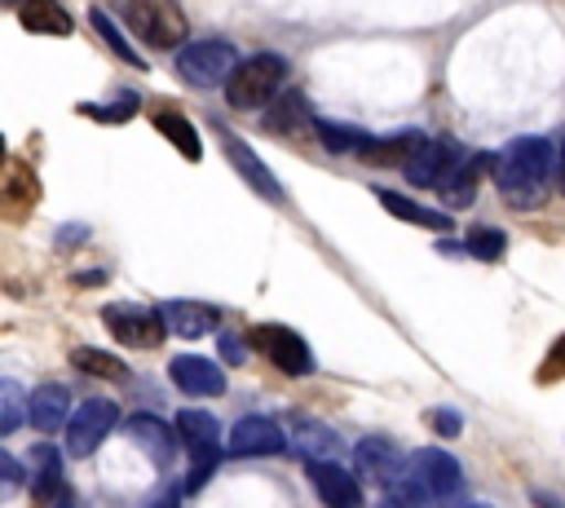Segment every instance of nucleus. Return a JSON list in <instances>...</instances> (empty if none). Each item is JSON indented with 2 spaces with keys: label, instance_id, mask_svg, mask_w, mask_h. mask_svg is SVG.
Masks as SVG:
<instances>
[{
  "label": "nucleus",
  "instance_id": "f257e3e1",
  "mask_svg": "<svg viewBox=\"0 0 565 508\" xmlns=\"http://www.w3.org/2000/svg\"><path fill=\"white\" fill-rule=\"evenodd\" d=\"M552 177V141L543 137H516L494 159V186L508 199V208H534Z\"/></svg>",
  "mask_w": 565,
  "mask_h": 508
},
{
  "label": "nucleus",
  "instance_id": "f03ea898",
  "mask_svg": "<svg viewBox=\"0 0 565 508\" xmlns=\"http://www.w3.org/2000/svg\"><path fill=\"white\" fill-rule=\"evenodd\" d=\"M282 84H287V57L282 53H252L225 80V102L234 110H256V106L274 102Z\"/></svg>",
  "mask_w": 565,
  "mask_h": 508
},
{
  "label": "nucleus",
  "instance_id": "7ed1b4c3",
  "mask_svg": "<svg viewBox=\"0 0 565 508\" xmlns=\"http://www.w3.org/2000/svg\"><path fill=\"white\" fill-rule=\"evenodd\" d=\"M124 22L150 49H177L185 40V31H190L185 13L177 9V0H128L124 4Z\"/></svg>",
  "mask_w": 565,
  "mask_h": 508
},
{
  "label": "nucleus",
  "instance_id": "20e7f679",
  "mask_svg": "<svg viewBox=\"0 0 565 508\" xmlns=\"http://www.w3.org/2000/svg\"><path fill=\"white\" fill-rule=\"evenodd\" d=\"M238 62H243V57H238L234 44H225V40H194V44H181V49H177V71H181V80L194 84V88H216V84H225Z\"/></svg>",
  "mask_w": 565,
  "mask_h": 508
},
{
  "label": "nucleus",
  "instance_id": "39448f33",
  "mask_svg": "<svg viewBox=\"0 0 565 508\" xmlns=\"http://www.w3.org/2000/svg\"><path fill=\"white\" fill-rule=\"evenodd\" d=\"M247 340H252V349H260L282 375H309V371H313V353H309L305 336L291 331V327H282V322H260V327L247 331Z\"/></svg>",
  "mask_w": 565,
  "mask_h": 508
},
{
  "label": "nucleus",
  "instance_id": "423d86ee",
  "mask_svg": "<svg viewBox=\"0 0 565 508\" xmlns=\"http://www.w3.org/2000/svg\"><path fill=\"white\" fill-rule=\"evenodd\" d=\"M119 424V406L110 402V398H84L75 411H71V420H66V451L75 455V459H84V455H93L102 442H106V433Z\"/></svg>",
  "mask_w": 565,
  "mask_h": 508
},
{
  "label": "nucleus",
  "instance_id": "0eeeda50",
  "mask_svg": "<svg viewBox=\"0 0 565 508\" xmlns=\"http://www.w3.org/2000/svg\"><path fill=\"white\" fill-rule=\"evenodd\" d=\"M102 322L106 331L119 340V345H132V349H154L168 331L163 314L159 309H146V305H106L102 309Z\"/></svg>",
  "mask_w": 565,
  "mask_h": 508
},
{
  "label": "nucleus",
  "instance_id": "6e6552de",
  "mask_svg": "<svg viewBox=\"0 0 565 508\" xmlns=\"http://www.w3.org/2000/svg\"><path fill=\"white\" fill-rule=\"evenodd\" d=\"M459 146L455 141H446V137H424V146L411 155V163L402 168V177L411 181V186H419V190H441L446 186V177L459 168Z\"/></svg>",
  "mask_w": 565,
  "mask_h": 508
},
{
  "label": "nucleus",
  "instance_id": "1a4fd4ad",
  "mask_svg": "<svg viewBox=\"0 0 565 508\" xmlns=\"http://www.w3.org/2000/svg\"><path fill=\"white\" fill-rule=\"evenodd\" d=\"M411 477L437 499V504H450L459 490H463V468H459V459L450 455V451H419L415 459H411Z\"/></svg>",
  "mask_w": 565,
  "mask_h": 508
},
{
  "label": "nucleus",
  "instance_id": "9d476101",
  "mask_svg": "<svg viewBox=\"0 0 565 508\" xmlns=\"http://www.w3.org/2000/svg\"><path fill=\"white\" fill-rule=\"evenodd\" d=\"M282 451H287V433L269 415H243L230 428V455H238V459H265V455H282Z\"/></svg>",
  "mask_w": 565,
  "mask_h": 508
},
{
  "label": "nucleus",
  "instance_id": "9b49d317",
  "mask_svg": "<svg viewBox=\"0 0 565 508\" xmlns=\"http://www.w3.org/2000/svg\"><path fill=\"white\" fill-rule=\"evenodd\" d=\"M353 459H358V468H362L371 481H380L384 490L411 477V464L402 459V451H397L388 437H362V442L353 446Z\"/></svg>",
  "mask_w": 565,
  "mask_h": 508
},
{
  "label": "nucleus",
  "instance_id": "f8f14e48",
  "mask_svg": "<svg viewBox=\"0 0 565 508\" xmlns=\"http://www.w3.org/2000/svg\"><path fill=\"white\" fill-rule=\"evenodd\" d=\"M168 375L190 398H221L225 393V371L212 358H199V353H177L168 362Z\"/></svg>",
  "mask_w": 565,
  "mask_h": 508
},
{
  "label": "nucleus",
  "instance_id": "ddd939ff",
  "mask_svg": "<svg viewBox=\"0 0 565 508\" xmlns=\"http://www.w3.org/2000/svg\"><path fill=\"white\" fill-rule=\"evenodd\" d=\"M309 486L327 508H362L358 477L349 468H340L335 459H309Z\"/></svg>",
  "mask_w": 565,
  "mask_h": 508
},
{
  "label": "nucleus",
  "instance_id": "4468645a",
  "mask_svg": "<svg viewBox=\"0 0 565 508\" xmlns=\"http://www.w3.org/2000/svg\"><path fill=\"white\" fill-rule=\"evenodd\" d=\"M419 146H424V133L402 128V133H393V137H366V141L358 146V159L371 163V168H406Z\"/></svg>",
  "mask_w": 565,
  "mask_h": 508
},
{
  "label": "nucleus",
  "instance_id": "2eb2a0df",
  "mask_svg": "<svg viewBox=\"0 0 565 508\" xmlns=\"http://www.w3.org/2000/svg\"><path fill=\"white\" fill-rule=\"evenodd\" d=\"M159 314H163L168 331H172V336H185V340L207 336V331L221 322V314H216L212 305H203V300H168V305H159Z\"/></svg>",
  "mask_w": 565,
  "mask_h": 508
},
{
  "label": "nucleus",
  "instance_id": "dca6fc26",
  "mask_svg": "<svg viewBox=\"0 0 565 508\" xmlns=\"http://www.w3.org/2000/svg\"><path fill=\"white\" fill-rule=\"evenodd\" d=\"M128 437L146 451V459H150L154 468H168V464H172L177 442H172V428H168L163 420H154V415H132V420H128Z\"/></svg>",
  "mask_w": 565,
  "mask_h": 508
},
{
  "label": "nucleus",
  "instance_id": "f3484780",
  "mask_svg": "<svg viewBox=\"0 0 565 508\" xmlns=\"http://www.w3.org/2000/svg\"><path fill=\"white\" fill-rule=\"evenodd\" d=\"M225 155H230V163L238 168V177L252 186V190H260L265 199H282V186H278V177L260 163V155L252 150V146H243L238 137H225Z\"/></svg>",
  "mask_w": 565,
  "mask_h": 508
},
{
  "label": "nucleus",
  "instance_id": "a211bd4d",
  "mask_svg": "<svg viewBox=\"0 0 565 508\" xmlns=\"http://www.w3.org/2000/svg\"><path fill=\"white\" fill-rule=\"evenodd\" d=\"M71 420V389L66 384H40L31 393V424L40 433H57Z\"/></svg>",
  "mask_w": 565,
  "mask_h": 508
},
{
  "label": "nucleus",
  "instance_id": "6ab92c4d",
  "mask_svg": "<svg viewBox=\"0 0 565 508\" xmlns=\"http://www.w3.org/2000/svg\"><path fill=\"white\" fill-rule=\"evenodd\" d=\"M18 18H22V27L31 35H71L75 31V18L66 13L62 0H22Z\"/></svg>",
  "mask_w": 565,
  "mask_h": 508
},
{
  "label": "nucleus",
  "instance_id": "aec40b11",
  "mask_svg": "<svg viewBox=\"0 0 565 508\" xmlns=\"http://www.w3.org/2000/svg\"><path fill=\"white\" fill-rule=\"evenodd\" d=\"M494 159L490 155H472V159H459V168L446 177V186H441V199L446 203H455V208H468L472 203V190H477V177L490 168Z\"/></svg>",
  "mask_w": 565,
  "mask_h": 508
},
{
  "label": "nucleus",
  "instance_id": "412c9836",
  "mask_svg": "<svg viewBox=\"0 0 565 508\" xmlns=\"http://www.w3.org/2000/svg\"><path fill=\"white\" fill-rule=\"evenodd\" d=\"M375 199L384 203V212H393V216H402V221H411V225H424V230H450V216H446V212L424 208V203H411V199L397 194V190H375Z\"/></svg>",
  "mask_w": 565,
  "mask_h": 508
},
{
  "label": "nucleus",
  "instance_id": "4be33fe9",
  "mask_svg": "<svg viewBox=\"0 0 565 508\" xmlns=\"http://www.w3.org/2000/svg\"><path fill=\"white\" fill-rule=\"evenodd\" d=\"M265 124H269L274 133H291V137H296L300 128H313L318 119L309 115V106H305V97H300V93H282V97L265 110Z\"/></svg>",
  "mask_w": 565,
  "mask_h": 508
},
{
  "label": "nucleus",
  "instance_id": "5701e85b",
  "mask_svg": "<svg viewBox=\"0 0 565 508\" xmlns=\"http://www.w3.org/2000/svg\"><path fill=\"white\" fill-rule=\"evenodd\" d=\"M291 446H296L305 459H331V455L340 451V437H335L327 424H318V420H300L296 433H291Z\"/></svg>",
  "mask_w": 565,
  "mask_h": 508
},
{
  "label": "nucleus",
  "instance_id": "b1692460",
  "mask_svg": "<svg viewBox=\"0 0 565 508\" xmlns=\"http://www.w3.org/2000/svg\"><path fill=\"white\" fill-rule=\"evenodd\" d=\"M71 367L84 371V375H102V380H106V375H110V380H128V375H132L124 358H115V353H106V349H88V345L71 349Z\"/></svg>",
  "mask_w": 565,
  "mask_h": 508
},
{
  "label": "nucleus",
  "instance_id": "393cba45",
  "mask_svg": "<svg viewBox=\"0 0 565 508\" xmlns=\"http://www.w3.org/2000/svg\"><path fill=\"white\" fill-rule=\"evenodd\" d=\"M154 128L185 155V159H199L203 155V141H199V133H194V124L185 119V115H172V110H159L154 115Z\"/></svg>",
  "mask_w": 565,
  "mask_h": 508
},
{
  "label": "nucleus",
  "instance_id": "a878e982",
  "mask_svg": "<svg viewBox=\"0 0 565 508\" xmlns=\"http://www.w3.org/2000/svg\"><path fill=\"white\" fill-rule=\"evenodd\" d=\"M177 437L185 446H207V442H221V424H216V415L190 406V411H177Z\"/></svg>",
  "mask_w": 565,
  "mask_h": 508
},
{
  "label": "nucleus",
  "instance_id": "bb28decb",
  "mask_svg": "<svg viewBox=\"0 0 565 508\" xmlns=\"http://www.w3.org/2000/svg\"><path fill=\"white\" fill-rule=\"evenodd\" d=\"M22 420H31V398H22L18 380H0V433H18Z\"/></svg>",
  "mask_w": 565,
  "mask_h": 508
},
{
  "label": "nucleus",
  "instance_id": "cd10ccee",
  "mask_svg": "<svg viewBox=\"0 0 565 508\" xmlns=\"http://www.w3.org/2000/svg\"><path fill=\"white\" fill-rule=\"evenodd\" d=\"M62 486V455L44 442V446H35V464H31V490L44 499V495H53Z\"/></svg>",
  "mask_w": 565,
  "mask_h": 508
},
{
  "label": "nucleus",
  "instance_id": "c85d7f7f",
  "mask_svg": "<svg viewBox=\"0 0 565 508\" xmlns=\"http://www.w3.org/2000/svg\"><path fill=\"white\" fill-rule=\"evenodd\" d=\"M35 199H40V181H35V172L22 168V163H9V172H4V203L26 208V203H35Z\"/></svg>",
  "mask_w": 565,
  "mask_h": 508
},
{
  "label": "nucleus",
  "instance_id": "c756f323",
  "mask_svg": "<svg viewBox=\"0 0 565 508\" xmlns=\"http://www.w3.org/2000/svg\"><path fill=\"white\" fill-rule=\"evenodd\" d=\"M190 451V473H185V490H203L207 477L216 473L221 464V442H207V446H185Z\"/></svg>",
  "mask_w": 565,
  "mask_h": 508
},
{
  "label": "nucleus",
  "instance_id": "7c9ffc66",
  "mask_svg": "<svg viewBox=\"0 0 565 508\" xmlns=\"http://www.w3.org/2000/svg\"><path fill=\"white\" fill-rule=\"evenodd\" d=\"M375 508H433V495H428L415 477H406V481L388 486V490L380 495V504H375Z\"/></svg>",
  "mask_w": 565,
  "mask_h": 508
},
{
  "label": "nucleus",
  "instance_id": "2f4dec72",
  "mask_svg": "<svg viewBox=\"0 0 565 508\" xmlns=\"http://www.w3.org/2000/svg\"><path fill=\"white\" fill-rule=\"evenodd\" d=\"M88 22H93V27H97V35H102V40L115 49V57H119V62H128V66H146V62L132 53V44L119 35V27L106 18V9H93V13H88Z\"/></svg>",
  "mask_w": 565,
  "mask_h": 508
},
{
  "label": "nucleus",
  "instance_id": "473e14b6",
  "mask_svg": "<svg viewBox=\"0 0 565 508\" xmlns=\"http://www.w3.org/2000/svg\"><path fill=\"white\" fill-rule=\"evenodd\" d=\"M313 133H318V141H322L327 150H353V155H358V146L366 141L362 128H344V124H331V119H318Z\"/></svg>",
  "mask_w": 565,
  "mask_h": 508
},
{
  "label": "nucleus",
  "instance_id": "72a5a7b5",
  "mask_svg": "<svg viewBox=\"0 0 565 508\" xmlns=\"http://www.w3.org/2000/svg\"><path fill=\"white\" fill-rule=\"evenodd\" d=\"M472 256H481V261H499L503 252H508V234L503 230H494V225H477V230H468V243H463Z\"/></svg>",
  "mask_w": 565,
  "mask_h": 508
},
{
  "label": "nucleus",
  "instance_id": "f704fd0d",
  "mask_svg": "<svg viewBox=\"0 0 565 508\" xmlns=\"http://www.w3.org/2000/svg\"><path fill=\"white\" fill-rule=\"evenodd\" d=\"M428 420H433V428H437L441 437H459V433H463V415H459V411H450V406H437Z\"/></svg>",
  "mask_w": 565,
  "mask_h": 508
},
{
  "label": "nucleus",
  "instance_id": "c9c22d12",
  "mask_svg": "<svg viewBox=\"0 0 565 508\" xmlns=\"http://www.w3.org/2000/svg\"><path fill=\"white\" fill-rule=\"evenodd\" d=\"M137 110V102L124 93V102L119 106H84V115H93V119H106V124H115V119H128Z\"/></svg>",
  "mask_w": 565,
  "mask_h": 508
},
{
  "label": "nucleus",
  "instance_id": "e433bc0d",
  "mask_svg": "<svg viewBox=\"0 0 565 508\" xmlns=\"http://www.w3.org/2000/svg\"><path fill=\"white\" fill-rule=\"evenodd\" d=\"M561 371H565V336L552 345V353H547V362H543V371H539V375H543V380H556Z\"/></svg>",
  "mask_w": 565,
  "mask_h": 508
},
{
  "label": "nucleus",
  "instance_id": "4c0bfd02",
  "mask_svg": "<svg viewBox=\"0 0 565 508\" xmlns=\"http://www.w3.org/2000/svg\"><path fill=\"white\" fill-rule=\"evenodd\" d=\"M0 464H4V490H9V495H13V490H18V486H22V468H18V459H13V455H9V451H4V455H0Z\"/></svg>",
  "mask_w": 565,
  "mask_h": 508
},
{
  "label": "nucleus",
  "instance_id": "58836bf2",
  "mask_svg": "<svg viewBox=\"0 0 565 508\" xmlns=\"http://www.w3.org/2000/svg\"><path fill=\"white\" fill-rule=\"evenodd\" d=\"M221 358L225 362H243V340L238 336H221Z\"/></svg>",
  "mask_w": 565,
  "mask_h": 508
},
{
  "label": "nucleus",
  "instance_id": "ea45409f",
  "mask_svg": "<svg viewBox=\"0 0 565 508\" xmlns=\"http://www.w3.org/2000/svg\"><path fill=\"white\" fill-rule=\"evenodd\" d=\"M150 508H181V490H177V486H168V490H163V495H159Z\"/></svg>",
  "mask_w": 565,
  "mask_h": 508
},
{
  "label": "nucleus",
  "instance_id": "a19ab883",
  "mask_svg": "<svg viewBox=\"0 0 565 508\" xmlns=\"http://www.w3.org/2000/svg\"><path fill=\"white\" fill-rule=\"evenodd\" d=\"M53 508H79V504H75V495H71V490H62V495L53 499Z\"/></svg>",
  "mask_w": 565,
  "mask_h": 508
},
{
  "label": "nucleus",
  "instance_id": "79ce46f5",
  "mask_svg": "<svg viewBox=\"0 0 565 508\" xmlns=\"http://www.w3.org/2000/svg\"><path fill=\"white\" fill-rule=\"evenodd\" d=\"M561 181H565V146H561Z\"/></svg>",
  "mask_w": 565,
  "mask_h": 508
},
{
  "label": "nucleus",
  "instance_id": "37998d69",
  "mask_svg": "<svg viewBox=\"0 0 565 508\" xmlns=\"http://www.w3.org/2000/svg\"><path fill=\"white\" fill-rule=\"evenodd\" d=\"M468 508H490V504H468Z\"/></svg>",
  "mask_w": 565,
  "mask_h": 508
}]
</instances>
